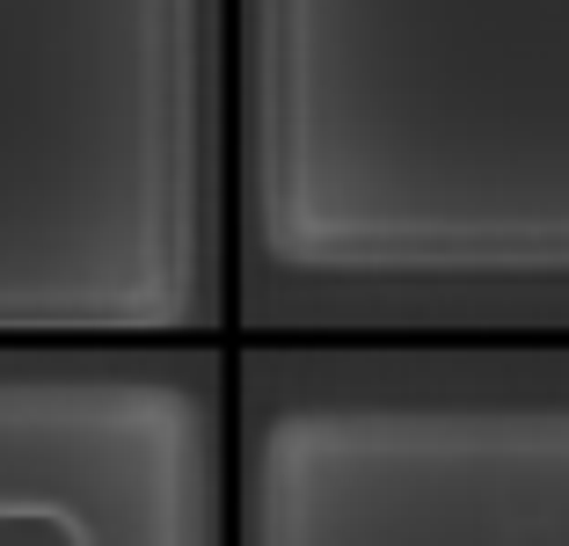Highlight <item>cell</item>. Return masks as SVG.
<instances>
[{
    "mask_svg": "<svg viewBox=\"0 0 569 546\" xmlns=\"http://www.w3.org/2000/svg\"><path fill=\"white\" fill-rule=\"evenodd\" d=\"M0 546H88V532L59 503H0Z\"/></svg>",
    "mask_w": 569,
    "mask_h": 546,
    "instance_id": "obj_1",
    "label": "cell"
}]
</instances>
